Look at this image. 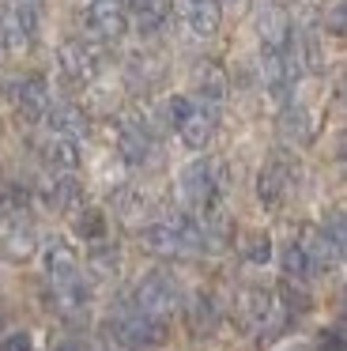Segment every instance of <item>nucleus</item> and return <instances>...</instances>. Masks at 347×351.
Instances as JSON below:
<instances>
[{"label":"nucleus","mask_w":347,"mask_h":351,"mask_svg":"<svg viewBox=\"0 0 347 351\" xmlns=\"http://www.w3.org/2000/svg\"><path fill=\"white\" fill-rule=\"evenodd\" d=\"M170 125L178 129L181 144L193 147V152H204L215 136V117L204 106L196 95H174L170 99Z\"/></svg>","instance_id":"f257e3e1"},{"label":"nucleus","mask_w":347,"mask_h":351,"mask_svg":"<svg viewBox=\"0 0 347 351\" xmlns=\"http://www.w3.org/2000/svg\"><path fill=\"white\" fill-rule=\"evenodd\" d=\"M178 193L185 200V208L193 212H208L211 204L219 200V170L211 159H193L181 167L178 174Z\"/></svg>","instance_id":"f03ea898"},{"label":"nucleus","mask_w":347,"mask_h":351,"mask_svg":"<svg viewBox=\"0 0 347 351\" xmlns=\"http://www.w3.org/2000/svg\"><path fill=\"white\" fill-rule=\"evenodd\" d=\"M110 332L113 340L128 343V348H151V343H158L166 336V321L158 317H147L143 310H117L110 317Z\"/></svg>","instance_id":"7ed1b4c3"},{"label":"nucleus","mask_w":347,"mask_h":351,"mask_svg":"<svg viewBox=\"0 0 347 351\" xmlns=\"http://www.w3.org/2000/svg\"><path fill=\"white\" fill-rule=\"evenodd\" d=\"M136 310H143L147 317H158L163 321L170 310H178L181 302V291L174 283L170 272H147L140 283H136Z\"/></svg>","instance_id":"20e7f679"},{"label":"nucleus","mask_w":347,"mask_h":351,"mask_svg":"<svg viewBox=\"0 0 347 351\" xmlns=\"http://www.w3.org/2000/svg\"><path fill=\"white\" fill-rule=\"evenodd\" d=\"M38 31V4L15 0L12 8L0 12V49H23Z\"/></svg>","instance_id":"39448f33"},{"label":"nucleus","mask_w":347,"mask_h":351,"mask_svg":"<svg viewBox=\"0 0 347 351\" xmlns=\"http://www.w3.org/2000/svg\"><path fill=\"white\" fill-rule=\"evenodd\" d=\"M294 162L287 159V155H272L268 162L261 167V174H256V197H261L264 208H279L287 200V193H291L294 185Z\"/></svg>","instance_id":"423d86ee"},{"label":"nucleus","mask_w":347,"mask_h":351,"mask_svg":"<svg viewBox=\"0 0 347 351\" xmlns=\"http://www.w3.org/2000/svg\"><path fill=\"white\" fill-rule=\"evenodd\" d=\"M57 64H60V76L80 87V84H91L102 72V53L91 49L87 42H68V46H60Z\"/></svg>","instance_id":"0eeeda50"},{"label":"nucleus","mask_w":347,"mask_h":351,"mask_svg":"<svg viewBox=\"0 0 347 351\" xmlns=\"http://www.w3.org/2000/svg\"><path fill=\"white\" fill-rule=\"evenodd\" d=\"M132 23L128 0H91L87 4V27L98 38H121Z\"/></svg>","instance_id":"6e6552de"},{"label":"nucleus","mask_w":347,"mask_h":351,"mask_svg":"<svg viewBox=\"0 0 347 351\" xmlns=\"http://www.w3.org/2000/svg\"><path fill=\"white\" fill-rule=\"evenodd\" d=\"M276 310H279V302L264 287H246L238 295V317L246 328H272Z\"/></svg>","instance_id":"1a4fd4ad"},{"label":"nucleus","mask_w":347,"mask_h":351,"mask_svg":"<svg viewBox=\"0 0 347 351\" xmlns=\"http://www.w3.org/2000/svg\"><path fill=\"white\" fill-rule=\"evenodd\" d=\"M256 38L264 53H291V19L283 8H264L256 16Z\"/></svg>","instance_id":"9d476101"},{"label":"nucleus","mask_w":347,"mask_h":351,"mask_svg":"<svg viewBox=\"0 0 347 351\" xmlns=\"http://www.w3.org/2000/svg\"><path fill=\"white\" fill-rule=\"evenodd\" d=\"M178 16H181V23L193 34H200V38H211V34L219 31V23H223L219 0H178Z\"/></svg>","instance_id":"9b49d317"},{"label":"nucleus","mask_w":347,"mask_h":351,"mask_svg":"<svg viewBox=\"0 0 347 351\" xmlns=\"http://www.w3.org/2000/svg\"><path fill=\"white\" fill-rule=\"evenodd\" d=\"M15 106L27 121H38L42 114H49V95H45V80L42 76H30L15 84Z\"/></svg>","instance_id":"f8f14e48"},{"label":"nucleus","mask_w":347,"mask_h":351,"mask_svg":"<svg viewBox=\"0 0 347 351\" xmlns=\"http://www.w3.org/2000/svg\"><path fill=\"white\" fill-rule=\"evenodd\" d=\"M117 147H121V155H125L128 162H147V155H151V132L143 129L140 121H121V129H117Z\"/></svg>","instance_id":"ddd939ff"},{"label":"nucleus","mask_w":347,"mask_h":351,"mask_svg":"<svg viewBox=\"0 0 347 351\" xmlns=\"http://www.w3.org/2000/svg\"><path fill=\"white\" fill-rule=\"evenodd\" d=\"M42 155L53 170H60V174H72V170L80 167V147H75L72 136H57V132H53V136L45 140Z\"/></svg>","instance_id":"4468645a"},{"label":"nucleus","mask_w":347,"mask_h":351,"mask_svg":"<svg viewBox=\"0 0 347 351\" xmlns=\"http://www.w3.org/2000/svg\"><path fill=\"white\" fill-rule=\"evenodd\" d=\"M45 200H49L53 208H60V212H68V208L80 204V182H75L72 174H60L49 182V189H45Z\"/></svg>","instance_id":"2eb2a0df"},{"label":"nucleus","mask_w":347,"mask_h":351,"mask_svg":"<svg viewBox=\"0 0 347 351\" xmlns=\"http://www.w3.org/2000/svg\"><path fill=\"white\" fill-rule=\"evenodd\" d=\"M49 125H53L57 136H72L75 140L83 129H87V117H83L80 106H57V110H49Z\"/></svg>","instance_id":"dca6fc26"},{"label":"nucleus","mask_w":347,"mask_h":351,"mask_svg":"<svg viewBox=\"0 0 347 351\" xmlns=\"http://www.w3.org/2000/svg\"><path fill=\"white\" fill-rule=\"evenodd\" d=\"M279 261H283L287 280H306V276H313V261L302 250V242H287L283 253H279Z\"/></svg>","instance_id":"f3484780"},{"label":"nucleus","mask_w":347,"mask_h":351,"mask_svg":"<svg viewBox=\"0 0 347 351\" xmlns=\"http://www.w3.org/2000/svg\"><path fill=\"white\" fill-rule=\"evenodd\" d=\"M72 230L83 238V242H102V238H106V215H102V208H80Z\"/></svg>","instance_id":"a211bd4d"},{"label":"nucleus","mask_w":347,"mask_h":351,"mask_svg":"<svg viewBox=\"0 0 347 351\" xmlns=\"http://www.w3.org/2000/svg\"><path fill=\"white\" fill-rule=\"evenodd\" d=\"M241 257L249 265H268L272 261V238L264 230H246L241 234Z\"/></svg>","instance_id":"6ab92c4d"},{"label":"nucleus","mask_w":347,"mask_h":351,"mask_svg":"<svg viewBox=\"0 0 347 351\" xmlns=\"http://www.w3.org/2000/svg\"><path fill=\"white\" fill-rule=\"evenodd\" d=\"M128 8H132V19L140 23V31H155V27L163 23L166 4L163 0H128Z\"/></svg>","instance_id":"aec40b11"},{"label":"nucleus","mask_w":347,"mask_h":351,"mask_svg":"<svg viewBox=\"0 0 347 351\" xmlns=\"http://www.w3.org/2000/svg\"><path fill=\"white\" fill-rule=\"evenodd\" d=\"M196 91H200V99H211L219 102L226 95V80H223V69H215V64H204L200 76H196Z\"/></svg>","instance_id":"412c9836"},{"label":"nucleus","mask_w":347,"mask_h":351,"mask_svg":"<svg viewBox=\"0 0 347 351\" xmlns=\"http://www.w3.org/2000/svg\"><path fill=\"white\" fill-rule=\"evenodd\" d=\"M215 321H219L215 302H211L208 295H200V298L193 302V310H189V325H193L196 332H211V328H215Z\"/></svg>","instance_id":"4be33fe9"},{"label":"nucleus","mask_w":347,"mask_h":351,"mask_svg":"<svg viewBox=\"0 0 347 351\" xmlns=\"http://www.w3.org/2000/svg\"><path fill=\"white\" fill-rule=\"evenodd\" d=\"M279 306L291 313H306L309 310V295L298 287V280H283L279 283Z\"/></svg>","instance_id":"5701e85b"},{"label":"nucleus","mask_w":347,"mask_h":351,"mask_svg":"<svg viewBox=\"0 0 347 351\" xmlns=\"http://www.w3.org/2000/svg\"><path fill=\"white\" fill-rule=\"evenodd\" d=\"M324 234L332 238L339 257H347V212H332L328 223H324Z\"/></svg>","instance_id":"b1692460"},{"label":"nucleus","mask_w":347,"mask_h":351,"mask_svg":"<svg viewBox=\"0 0 347 351\" xmlns=\"http://www.w3.org/2000/svg\"><path fill=\"white\" fill-rule=\"evenodd\" d=\"M317 351H347V332H339V328H328V332H321V340H317Z\"/></svg>","instance_id":"393cba45"},{"label":"nucleus","mask_w":347,"mask_h":351,"mask_svg":"<svg viewBox=\"0 0 347 351\" xmlns=\"http://www.w3.org/2000/svg\"><path fill=\"white\" fill-rule=\"evenodd\" d=\"M0 351H34V340H30V332H8L0 340Z\"/></svg>","instance_id":"a878e982"},{"label":"nucleus","mask_w":347,"mask_h":351,"mask_svg":"<svg viewBox=\"0 0 347 351\" xmlns=\"http://www.w3.org/2000/svg\"><path fill=\"white\" fill-rule=\"evenodd\" d=\"M57 351H87V348H83V343H60Z\"/></svg>","instance_id":"bb28decb"},{"label":"nucleus","mask_w":347,"mask_h":351,"mask_svg":"<svg viewBox=\"0 0 347 351\" xmlns=\"http://www.w3.org/2000/svg\"><path fill=\"white\" fill-rule=\"evenodd\" d=\"M339 298H344V313H347V287H344V295H339Z\"/></svg>","instance_id":"cd10ccee"}]
</instances>
